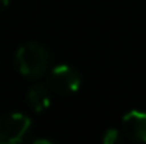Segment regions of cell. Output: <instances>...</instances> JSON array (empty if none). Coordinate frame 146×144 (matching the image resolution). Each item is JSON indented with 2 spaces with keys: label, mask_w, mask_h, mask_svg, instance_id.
<instances>
[{
  "label": "cell",
  "mask_w": 146,
  "mask_h": 144,
  "mask_svg": "<svg viewBox=\"0 0 146 144\" xmlns=\"http://www.w3.org/2000/svg\"><path fill=\"white\" fill-rule=\"evenodd\" d=\"M16 67L27 78L42 76L50 64V53L39 43H25L16 53Z\"/></svg>",
  "instance_id": "6da1fadb"
},
{
  "label": "cell",
  "mask_w": 146,
  "mask_h": 144,
  "mask_svg": "<svg viewBox=\"0 0 146 144\" xmlns=\"http://www.w3.org/2000/svg\"><path fill=\"white\" fill-rule=\"evenodd\" d=\"M31 127V119L23 113H9L0 118V144L19 143Z\"/></svg>",
  "instance_id": "7a4b0ae2"
},
{
  "label": "cell",
  "mask_w": 146,
  "mask_h": 144,
  "mask_svg": "<svg viewBox=\"0 0 146 144\" xmlns=\"http://www.w3.org/2000/svg\"><path fill=\"white\" fill-rule=\"evenodd\" d=\"M50 88L58 95L75 93L81 85V78L75 68L68 65H59L50 74Z\"/></svg>",
  "instance_id": "3957f363"
},
{
  "label": "cell",
  "mask_w": 146,
  "mask_h": 144,
  "mask_svg": "<svg viewBox=\"0 0 146 144\" xmlns=\"http://www.w3.org/2000/svg\"><path fill=\"white\" fill-rule=\"evenodd\" d=\"M123 132L134 141L146 143V113L131 110L123 116Z\"/></svg>",
  "instance_id": "277c9868"
},
{
  "label": "cell",
  "mask_w": 146,
  "mask_h": 144,
  "mask_svg": "<svg viewBox=\"0 0 146 144\" xmlns=\"http://www.w3.org/2000/svg\"><path fill=\"white\" fill-rule=\"evenodd\" d=\"M27 101L34 112H44L50 107V91L42 84H36L30 88Z\"/></svg>",
  "instance_id": "5b68a950"
},
{
  "label": "cell",
  "mask_w": 146,
  "mask_h": 144,
  "mask_svg": "<svg viewBox=\"0 0 146 144\" xmlns=\"http://www.w3.org/2000/svg\"><path fill=\"white\" fill-rule=\"evenodd\" d=\"M118 139H120V133L115 129H109L103 136V143L104 144H115Z\"/></svg>",
  "instance_id": "8992f818"
},
{
  "label": "cell",
  "mask_w": 146,
  "mask_h": 144,
  "mask_svg": "<svg viewBox=\"0 0 146 144\" xmlns=\"http://www.w3.org/2000/svg\"><path fill=\"white\" fill-rule=\"evenodd\" d=\"M33 143H34V144H51V139H45V138H36Z\"/></svg>",
  "instance_id": "52a82bcc"
},
{
  "label": "cell",
  "mask_w": 146,
  "mask_h": 144,
  "mask_svg": "<svg viewBox=\"0 0 146 144\" xmlns=\"http://www.w3.org/2000/svg\"><path fill=\"white\" fill-rule=\"evenodd\" d=\"M8 3H9V0H0V9L6 8V6H8Z\"/></svg>",
  "instance_id": "ba28073f"
}]
</instances>
